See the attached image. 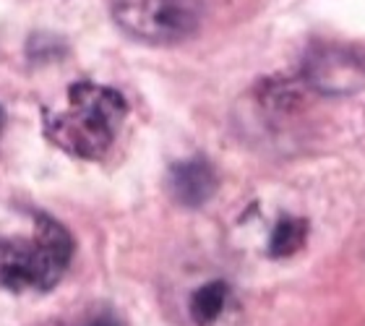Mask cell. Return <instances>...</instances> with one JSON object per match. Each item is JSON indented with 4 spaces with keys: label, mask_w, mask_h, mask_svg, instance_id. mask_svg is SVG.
<instances>
[{
    "label": "cell",
    "mask_w": 365,
    "mask_h": 326,
    "mask_svg": "<svg viewBox=\"0 0 365 326\" xmlns=\"http://www.w3.org/2000/svg\"><path fill=\"white\" fill-rule=\"evenodd\" d=\"M128 102L113 86L78 81L68 89L63 110H47L45 133L58 149L78 160H99L115 144Z\"/></svg>",
    "instance_id": "6da1fadb"
},
{
    "label": "cell",
    "mask_w": 365,
    "mask_h": 326,
    "mask_svg": "<svg viewBox=\"0 0 365 326\" xmlns=\"http://www.w3.org/2000/svg\"><path fill=\"white\" fill-rule=\"evenodd\" d=\"M73 256V238L47 214L31 217V233L0 238V285L14 292H45L61 282Z\"/></svg>",
    "instance_id": "7a4b0ae2"
},
{
    "label": "cell",
    "mask_w": 365,
    "mask_h": 326,
    "mask_svg": "<svg viewBox=\"0 0 365 326\" xmlns=\"http://www.w3.org/2000/svg\"><path fill=\"white\" fill-rule=\"evenodd\" d=\"M206 16V0H115L113 19L128 37L146 45H175L193 37Z\"/></svg>",
    "instance_id": "3957f363"
},
{
    "label": "cell",
    "mask_w": 365,
    "mask_h": 326,
    "mask_svg": "<svg viewBox=\"0 0 365 326\" xmlns=\"http://www.w3.org/2000/svg\"><path fill=\"white\" fill-rule=\"evenodd\" d=\"M303 81L331 97H344L365 86V63L352 47L313 45L303 61Z\"/></svg>",
    "instance_id": "277c9868"
},
{
    "label": "cell",
    "mask_w": 365,
    "mask_h": 326,
    "mask_svg": "<svg viewBox=\"0 0 365 326\" xmlns=\"http://www.w3.org/2000/svg\"><path fill=\"white\" fill-rule=\"evenodd\" d=\"M168 185L178 204L196 209V206H204L217 193L220 180H217L214 167L206 160H198L196 157V160L175 162V165L170 167Z\"/></svg>",
    "instance_id": "5b68a950"
},
{
    "label": "cell",
    "mask_w": 365,
    "mask_h": 326,
    "mask_svg": "<svg viewBox=\"0 0 365 326\" xmlns=\"http://www.w3.org/2000/svg\"><path fill=\"white\" fill-rule=\"evenodd\" d=\"M230 297V287L225 282H206L193 292L190 297V316L198 326H209L220 319L225 305H227Z\"/></svg>",
    "instance_id": "8992f818"
},
{
    "label": "cell",
    "mask_w": 365,
    "mask_h": 326,
    "mask_svg": "<svg viewBox=\"0 0 365 326\" xmlns=\"http://www.w3.org/2000/svg\"><path fill=\"white\" fill-rule=\"evenodd\" d=\"M308 240V222L297 217H282L272 230L269 238V256L274 258H289L303 248Z\"/></svg>",
    "instance_id": "52a82bcc"
},
{
    "label": "cell",
    "mask_w": 365,
    "mask_h": 326,
    "mask_svg": "<svg viewBox=\"0 0 365 326\" xmlns=\"http://www.w3.org/2000/svg\"><path fill=\"white\" fill-rule=\"evenodd\" d=\"M84 326H123V321L115 316V313H99L91 321H86Z\"/></svg>",
    "instance_id": "ba28073f"
},
{
    "label": "cell",
    "mask_w": 365,
    "mask_h": 326,
    "mask_svg": "<svg viewBox=\"0 0 365 326\" xmlns=\"http://www.w3.org/2000/svg\"><path fill=\"white\" fill-rule=\"evenodd\" d=\"M3 123H6V118H3V110H0V133H3Z\"/></svg>",
    "instance_id": "9c48e42d"
}]
</instances>
